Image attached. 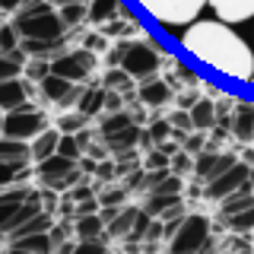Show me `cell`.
<instances>
[{
	"label": "cell",
	"instance_id": "cell-1",
	"mask_svg": "<svg viewBox=\"0 0 254 254\" xmlns=\"http://www.w3.org/2000/svg\"><path fill=\"white\" fill-rule=\"evenodd\" d=\"M181 48L194 54L203 67L216 70L219 76L238 79V83H251L254 76L251 45L222 19H194L181 35Z\"/></svg>",
	"mask_w": 254,
	"mask_h": 254
},
{
	"label": "cell",
	"instance_id": "cell-2",
	"mask_svg": "<svg viewBox=\"0 0 254 254\" xmlns=\"http://www.w3.org/2000/svg\"><path fill=\"white\" fill-rule=\"evenodd\" d=\"M13 26L19 29L22 38L32 42H48V38H67V26H64L61 13L51 6V0H26L16 10Z\"/></svg>",
	"mask_w": 254,
	"mask_h": 254
},
{
	"label": "cell",
	"instance_id": "cell-3",
	"mask_svg": "<svg viewBox=\"0 0 254 254\" xmlns=\"http://www.w3.org/2000/svg\"><path fill=\"white\" fill-rule=\"evenodd\" d=\"M162 48L153 38H133V42H121V64L118 67L127 70V76L143 83V79L156 76L162 67Z\"/></svg>",
	"mask_w": 254,
	"mask_h": 254
},
{
	"label": "cell",
	"instance_id": "cell-4",
	"mask_svg": "<svg viewBox=\"0 0 254 254\" xmlns=\"http://www.w3.org/2000/svg\"><path fill=\"white\" fill-rule=\"evenodd\" d=\"M213 226H210V219L203 216V213H185V219L178 222V229H175V235L165 242V251H172V254H194V251H206V248H213Z\"/></svg>",
	"mask_w": 254,
	"mask_h": 254
},
{
	"label": "cell",
	"instance_id": "cell-5",
	"mask_svg": "<svg viewBox=\"0 0 254 254\" xmlns=\"http://www.w3.org/2000/svg\"><path fill=\"white\" fill-rule=\"evenodd\" d=\"M137 3L162 26H190L206 6V0H137Z\"/></svg>",
	"mask_w": 254,
	"mask_h": 254
},
{
	"label": "cell",
	"instance_id": "cell-6",
	"mask_svg": "<svg viewBox=\"0 0 254 254\" xmlns=\"http://www.w3.org/2000/svg\"><path fill=\"white\" fill-rule=\"evenodd\" d=\"M95 64H99V58H95L92 48H86V45L83 48H64L61 54L51 58V73L67 76L73 83H86L95 73Z\"/></svg>",
	"mask_w": 254,
	"mask_h": 254
},
{
	"label": "cell",
	"instance_id": "cell-7",
	"mask_svg": "<svg viewBox=\"0 0 254 254\" xmlns=\"http://www.w3.org/2000/svg\"><path fill=\"white\" fill-rule=\"evenodd\" d=\"M48 127V115L42 108H35L32 102H26L22 108H13L3 115V137H13V140H26L32 143Z\"/></svg>",
	"mask_w": 254,
	"mask_h": 254
},
{
	"label": "cell",
	"instance_id": "cell-8",
	"mask_svg": "<svg viewBox=\"0 0 254 254\" xmlns=\"http://www.w3.org/2000/svg\"><path fill=\"white\" fill-rule=\"evenodd\" d=\"M38 89H42L45 102H51V105H61V108H70L79 102V95H83V83H73V79L67 76H58V73H48L38 79Z\"/></svg>",
	"mask_w": 254,
	"mask_h": 254
},
{
	"label": "cell",
	"instance_id": "cell-9",
	"mask_svg": "<svg viewBox=\"0 0 254 254\" xmlns=\"http://www.w3.org/2000/svg\"><path fill=\"white\" fill-rule=\"evenodd\" d=\"M245 185H251V165L245 162V159H238L232 169H226L222 175H216L213 181H206V190H203V194L210 197V200H222V197L235 194V190L245 188Z\"/></svg>",
	"mask_w": 254,
	"mask_h": 254
},
{
	"label": "cell",
	"instance_id": "cell-10",
	"mask_svg": "<svg viewBox=\"0 0 254 254\" xmlns=\"http://www.w3.org/2000/svg\"><path fill=\"white\" fill-rule=\"evenodd\" d=\"M238 162V153H226V149H203L194 159V175L200 181H213L216 175H222L226 169H232Z\"/></svg>",
	"mask_w": 254,
	"mask_h": 254
},
{
	"label": "cell",
	"instance_id": "cell-11",
	"mask_svg": "<svg viewBox=\"0 0 254 254\" xmlns=\"http://www.w3.org/2000/svg\"><path fill=\"white\" fill-rule=\"evenodd\" d=\"M35 194L32 188H0V235H6L13 229V219H16V213H19V206L29 200V197Z\"/></svg>",
	"mask_w": 254,
	"mask_h": 254
},
{
	"label": "cell",
	"instance_id": "cell-12",
	"mask_svg": "<svg viewBox=\"0 0 254 254\" xmlns=\"http://www.w3.org/2000/svg\"><path fill=\"white\" fill-rule=\"evenodd\" d=\"M137 99L146 108H162V105H169V102L175 99V86L169 83V79H162V76H149V79L140 83Z\"/></svg>",
	"mask_w": 254,
	"mask_h": 254
},
{
	"label": "cell",
	"instance_id": "cell-13",
	"mask_svg": "<svg viewBox=\"0 0 254 254\" xmlns=\"http://www.w3.org/2000/svg\"><path fill=\"white\" fill-rule=\"evenodd\" d=\"M35 169H38V178H42V185L51 188L58 178H64V175H70V172L79 169V159H70V156H64V153H51L48 159L35 162Z\"/></svg>",
	"mask_w": 254,
	"mask_h": 254
},
{
	"label": "cell",
	"instance_id": "cell-14",
	"mask_svg": "<svg viewBox=\"0 0 254 254\" xmlns=\"http://www.w3.org/2000/svg\"><path fill=\"white\" fill-rule=\"evenodd\" d=\"M229 127H232L238 143H254V102L238 99L235 108H232V121H229Z\"/></svg>",
	"mask_w": 254,
	"mask_h": 254
},
{
	"label": "cell",
	"instance_id": "cell-15",
	"mask_svg": "<svg viewBox=\"0 0 254 254\" xmlns=\"http://www.w3.org/2000/svg\"><path fill=\"white\" fill-rule=\"evenodd\" d=\"M213 6V13L219 16L222 22L235 26V22H245L254 16V0H206Z\"/></svg>",
	"mask_w": 254,
	"mask_h": 254
},
{
	"label": "cell",
	"instance_id": "cell-16",
	"mask_svg": "<svg viewBox=\"0 0 254 254\" xmlns=\"http://www.w3.org/2000/svg\"><path fill=\"white\" fill-rule=\"evenodd\" d=\"M29 102V83H22L19 76L13 79H0V111H13V108H22Z\"/></svg>",
	"mask_w": 254,
	"mask_h": 254
},
{
	"label": "cell",
	"instance_id": "cell-17",
	"mask_svg": "<svg viewBox=\"0 0 254 254\" xmlns=\"http://www.w3.org/2000/svg\"><path fill=\"white\" fill-rule=\"evenodd\" d=\"M10 248L26 251V254H48V251H58V245H54L51 229H48V232H32V235H22V238H10Z\"/></svg>",
	"mask_w": 254,
	"mask_h": 254
},
{
	"label": "cell",
	"instance_id": "cell-18",
	"mask_svg": "<svg viewBox=\"0 0 254 254\" xmlns=\"http://www.w3.org/2000/svg\"><path fill=\"white\" fill-rule=\"evenodd\" d=\"M190 121H194V130L210 133L216 127V102L213 99H197L190 105Z\"/></svg>",
	"mask_w": 254,
	"mask_h": 254
},
{
	"label": "cell",
	"instance_id": "cell-19",
	"mask_svg": "<svg viewBox=\"0 0 254 254\" xmlns=\"http://www.w3.org/2000/svg\"><path fill=\"white\" fill-rule=\"evenodd\" d=\"M0 162H32V146L26 140H13V137H0Z\"/></svg>",
	"mask_w": 254,
	"mask_h": 254
},
{
	"label": "cell",
	"instance_id": "cell-20",
	"mask_svg": "<svg viewBox=\"0 0 254 254\" xmlns=\"http://www.w3.org/2000/svg\"><path fill=\"white\" fill-rule=\"evenodd\" d=\"M58 143H61V130L58 127H45V130L29 143L32 146V162H42V159H48L51 153H58Z\"/></svg>",
	"mask_w": 254,
	"mask_h": 254
},
{
	"label": "cell",
	"instance_id": "cell-21",
	"mask_svg": "<svg viewBox=\"0 0 254 254\" xmlns=\"http://www.w3.org/2000/svg\"><path fill=\"white\" fill-rule=\"evenodd\" d=\"M121 10H124L121 0H89V22L99 29V26H105V22L118 19Z\"/></svg>",
	"mask_w": 254,
	"mask_h": 254
},
{
	"label": "cell",
	"instance_id": "cell-22",
	"mask_svg": "<svg viewBox=\"0 0 254 254\" xmlns=\"http://www.w3.org/2000/svg\"><path fill=\"white\" fill-rule=\"evenodd\" d=\"M248 206H254V190H251V185H245V188H238L235 194H229V197L219 200V216H232V213H242V210H248Z\"/></svg>",
	"mask_w": 254,
	"mask_h": 254
},
{
	"label": "cell",
	"instance_id": "cell-23",
	"mask_svg": "<svg viewBox=\"0 0 254 254\" xmlns=\"http://www.w3.org/2000/svg\"><path fill=\"white\" fill-rule=\"evenodd\" d=\"M130 124H137V121H133V115H127L124 108H121V111H108V115L102 118V124H99V137L108 140V137H115V133L127 130Z\"/></svg>",
	"mask_w": 254,
	"mask_h": 254
},
{
	"label": "cell",
	"instance_id": "cell-24",
	"mask_svg": "<svg viewBox=\"0 0 254 254\" xmlns=\"http://www.w3.org/2000/svg\"><path fill=\"white\" fill-rule=\"evenodd\" d=\"M76 108L83 111L86 118H95L102 115V108H105V86H92V89H83V95H79Z\"/></svg>",
	"mask_w": 254,
	"mask_h": 254
},
{
	"label": "cell",
	"instance_id": "cell-25",
	"mask_svg": "<svg viewBox=\"0 0 254 254\" xmlns=\"http://www.w3.org/2000/svg\"><path fill=\"white\" fill-rule=\"evenodd\" d=\"M140 137H143V127H140V124H130L127 130L115 133V137H108L105 146L111 149V153H121V149H137V146H140Z\"/></svg>",
	"mask_w": 254,
	"mask_h": 254
},
{
	"label": "cell",
	"instance_id": "cell-26",
	"mask_svg": "<svg viewBox=\"0 0 254 254\" xmlns=\"http://www.w3.org/2000/svg\"><path fill=\"white\" fill-rule=\"evenodd\" d=\"M137 216H140V206H127V210H121V213H118V216L105 226V232H108L111 238H127V232L133 229Z\"/></svg>",
	"mask_w": 254,
	"mask_h": 254
},
{
	"label": "cell",
	"instance_id": "cell-27",
	"mask_svg": "<svg viewBox=\"0 0 254 254\" xmlns=\"http://www.w3.org/2000/svg\"><path fill=\"white\" fill-rule=\"evenodd\" d=\"M58 13H61V19H64L67 29H76V26H83V22H89V6L86 3H61Z\"/></svg>",
	"mask_w": 254,
	"mask_h": 254
},
{
	"label": "cell",
	"instance_id": "cell-28",
	"mask_svg": "<svg viewBox=\"0 0 254 254\" xmlns=\"http://www.w3.org/2000/svg\"><path fill=\"white\" fill-rule=\"evenodd\" d=\"M178 200H181V194H153V190H149L146 200H143V213H146V216H162V213Z\"/></svg>",
	"mask_w": 254,
	"mask_h": 254
},
{
	"label": "cell",
	"instance_id": "cell-29",
	"mask_svg": "<svg viewBox=\"0 0 254 254\" xmlns=\"http://www.w3.org/2000/svg\"><path fill=\"white\" fill-rule=\"evenodd\" d=\"M149 190H153V194H185V178H181V175H175V172L169 169ZM149 190H146V194H149Z\"/></svg>",
	"mask_w": 254,
	"mask_h": 254
},
{
	"label": "cell",
	"instance_id": "cell-30",
	"mask_svg": "<svg viewBox=\"0 0 254 254\" xmlns=\"http://www.w3.org/2000/svg\"><path fill=\"white\" fill-rule=\"evenodd\" d=\"M105 222H102L99 213H89V216H76V238H95L102 235Z\"/></svg>",
	"mask_w": 254,
	"mask_h": 254
},
{
	"label": "cell",
	"instance_id": "cell-31",
	"mask_svg": "<svg viewBox=\"0 0 254 254\" xmlns=\"http://www.w3.org/2000/svg\"><path fill=\"white\" fill-rule=\"evenodd\" d=\"M222 222H226L232 232H254V206H248V210L242 213H232V216H222Z\"/></svg>",
	"mask_w": 254,
	"mask_h": 254
},
{
	"label": "cell",
	"instance_id": "cell-32",
	"mask_svg": "<svg viewBox=\"0 0 254 254\" xmlns=\"http://www.w3.org/2000/svg\"><path fill=\"white\" fill-rule=\"evenodd\" d=\"M86 124H89V118H86L79 108L70 111V115H61V118H58V130H61V133H76V130H83Z\"/></svg>",
	"mask_w": 254,
	"mask_h": 254
},
{
	"label": "cell",
	"instance_id": "cell-33",
	"mask_svg": "<svg viewBox=\"0 0 254 254\" xmlns=\"http://www.w3.org/2000/svg\"><path fill=\"white\" fill-rule=\"evenodd\" d=\"M29 165H19V162H0V188H10L16 185L19 178H26Z\"/></svg>",
	"mask_w": 254,
	"mask_h": 254
},
{
	"label": "cell",
	"instance_id": "cell-34",
	"mask_svg": "<svg viewBox=\"0 0 254 254\" xmlns=\"http://www.w3.org/2000/svg\"><path fill=\"white\" fill-rule=\"evenodd\" d=\"M105 89H118V92H130V76H127L124 67H111L105 73Z\"/></svg>",
	"mask_w": 254,
	"mask_h": 254
},
{
	"label": "cell",
	"instance_id": "cell-35",
	"mask_svg": "<svg viewBox=\"0 0 254 254\" xmlns=\"http://www.w3.org/2000/svg\"><path fill=\"white\" fill-rule=\"evenodd\" d=\"M169 162H172V156H169V149L165 146H149V153L146 159H143V169H169Z\"/></svg>",
	"mask_w": 254,
	"mask_h": 254
},
{
	"label": "cell",
	"instance_id": "cell-36",
	"mask_svg": "<svg viewBox=\"0 0 254 254\" xmlns=\"http://www.w3.org/2000/svg\"><path fill=\"white\" fill-rule=\"evenodd\" d=\"M22 45V35L13 22H0V51H13Z\"/></svg>",
	"mask_w": 254,
	"mask_h": 254
},
{
	"label": "cell",
	"instance_id": "cell-37",
	"mask_svg": "<svg viewBox=\"0 0 254 254\" xmlns=\"http://www.w3.org/2000/svg\"><path fill=\"white\" fill-rule=\"evenodd\" d=\"M58 153H64V156H70V159H83V156H86V149H83V143L76 140V133H61V143H58Z\"/></svg>",
	"mask_w": 254,
	"mask_h": 254
},
{
	"label": "cell",
	"instance_id": "cell-38",
	"mask_svg": "<svg viewBox=\"0 0 254 254\" xmlns=\"http://www.w3.org/2000/svg\"><path fill=\"white\" fill-rule=\"evenodd\" d=\"M169 169H172L175 175H188V172H194V159H190L188 149H178V153H172Z\"/></svg>",
	"mask_w": 254,
	"mask_h": 254
},
{
	"label": "cell",
	"instance_id": "cell-39",
	"mask_svg": "<svg viewBox=\"0 0 254 254\" xmlns=\"http://www.w3.org/2000/svg\"><path fill=\"white\" fill-rule=\"evenodd\" d=\"M22 67H26V64H19L16 58H10V54L0 51V79H13V76H19V73H22Z\"/></svg>",
	"mask_w": 254,
	"mask_h": 254
},
{
	"label": "cell",
	"instance_id": "cell-40",
	"mask_svg": "<svg viewBox=\"0 0 254 254\" xmlns=\"http://www.w3.org/2000/svg\"><path fill=\"white\" fill-rule=\"evenodd\" d=\"M172 130H181V133H190V130H194V121H190V111L188 108H178L172 115Z\"/></svg>",
	"mask_w": 254,
	"mask_h": 254
},
{
	"label": "cell",
	"instance_id": "cell-41",
	"mask_svg": "<svg viewBox=\"0 0 254 254\" xmlns=\"http://www.w3.org/2000/svg\"><path fill=\"white\" fill-rule=\"evenodd\" d=\"M48 70H51V61L48 58H29V67H26V76L32 79H42Z\"/></svg>",
	"mask_w": 254,
	"mask_h": 254
},
{
	"label": "cell",
	"instance_id": "cell-42",
	"mask_svg": "<svg viewBox=\"0 0 254 254\" xmlns=\"http://www.w3.org/2000/svg\"><path fill=\"white\" fill-rule=\"evenodd\" d=\"M99 206H102V200L86 197V200H79V203L73 206V219H76V216H89V213H99Z\"/></svg>",
	"mask_w": 254,
	"mask_h": 254
},
{
	"label": "cell",
	"instance_id": "cell-43",
	"mask_svg": "<svg viewBox=\"0 0 254 254\" xmlns=\"http://www.w3.org/2000/svg\"><path fill=\"white\" fill-rule=\"evenodd\" d=\"M203 143H206V133L203 130H190L188 137H185V149H188V153H200Z\"/></svg>",
	"mask_w": 254,
	"mask_h": 254
},
{
	"label": "cell",
	"instance_id": "cell-44",
	"mask_svg": "<svg viewBox=\"0 0 254 254\" xmlns=\"http://www.w3.org/2000/svg\"><path fill=\"white\" fill-rule=\"evenodd\" d=\"M95 178H102V181H115L118 178V165L115 162H95Z\"/></svg>",
	"mask_w": 254,
	"mask_h": 254
},
{
	"label": "cell",
	"instance_id": "cell-45",
	"mask_svg": "<svg viewBox=\"0 0 254 254\" xmlns=\"http://www.w3.org/2000/svg\"><path fill=\"white\" fill-rule=\"evenodd\" d=\"M127 200V185L124 188H108L105 194H102V203H115V206H121Z\"/></svg>",
	"mask_w": 254,
	"mask_h": 254
},
{
	"label": "cell",
	"instance_id": "cell-46",
	"mask_svg": "<svg viewBox=\"0 0 254 254\" xmlns=\"http://www.w3.org/2000/svg\"><path fill=\"white\" fill-rule=\"evenodd\" d=\"M175 76L181 79V83H188V86H194L197 83V76H194V70H188L185 64H175Z\"/></svg>",
	"mask_w": 254,
	"mask_h": 254
},
{
	"label": "cell",
	"instance_id": "cell-47",
	"mask_svg": "<svg viewBox=\"0 0 254 254\" xmlns=\"http://www.w3.org/2000/svg\"><path fill=\"white\" fill-rule=\"evenodd\" d=\"M105 38L108 35H102V32H95V35H89V38H86V48H92V51H105Z\"/></svg>",
	"mask_w": 254,
	"mask_h": 254
},
{
	"label": "cell",
	"instance_id": "cell-48",
	"mask_svg": "<svg viewBox=\"0 0 254 254\" xmlns=\"http://www.w3.org/2000/svg\"><path fill=\"white\" fill-rule=\"evenodd\" d=\"M22 3H26V0H0V10H3V13H16Z\"/></svg>",
	"mask_w": 254,
	"mask_h": 254
},
{
	"label": "cell",
	"instance_id": "cell-49",
	"mask_svg": "<svg viewBox=\"0 0 254 254\" xmlns=\"http://www.w3.org/2000/svg\"><path fill=\"white\" fill-rule=\"evenodd\" d=\"M54 3L61 6V3H86V0H54Z\"/></svg>",
	"mask_w": 254,
	"mask_h": 254
},
{
	"label": "cell",
	"instance_id": "cell-50",
	"mask_svg": "<svg viewBox=\"0 0 254 254\" xmlns=\"http://www.w3.org/2000/svg\"><path fill=\"white\" fill-rule=\"evenodd\" d=\"M0 137H3V118H0Z\"/></svg>",
	"mask_w": 254,
	"mask_h": 254
},
{
	"label": "cell",
	"instance_id": "cell-51",
	"mask_svg": "<svg viewBox=\"0 0 254 254\" xmlns=\"http://www.w3.org/2000/svg\"><path fill=\"white\" fill-rule=\"evenodd\" d=\"M251 83H254V76H251Z\"/></svg>",
	"mask_w": 254,
	"mask_h": 254
}]
</instances>
